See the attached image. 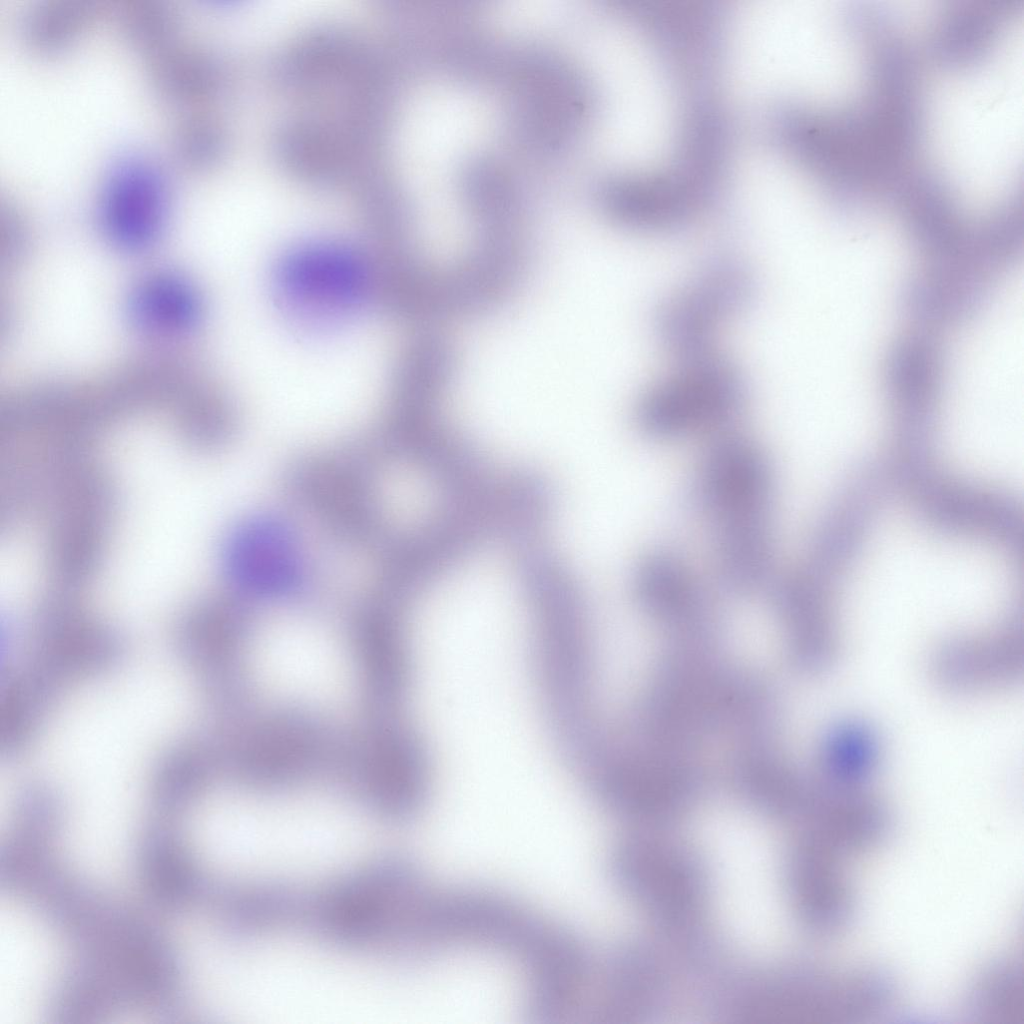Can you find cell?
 I'll return each mask as SVG.
<instances>
[{
    "label": "cell",
    "mask_w": 1024,
    "mask_h": 1024,
    "mask_svg": "<svg viewBox=\"0 0 1024 1024\" xmlns=\"http://www.w3.org/2000/svg\"><path fill=\"white\" fill-rule=\"evenodd\" d=\"M277 292L286 313L309 331L344 323L363 300L366 275L359 258L334 243L302 246L278 268Z\"/></svg>",
    "instance_id": "cell-8"
},
{
    "label": "cell",
    "mask_w": 1024,
    "mask_h": 1024,
    "mask_svg": "<svg viewBox=\"0 0 1024 1024\" xmlns=\"http://www.w3.org/2000/svg\"><path fill=\"white\" fill-rule=\"evenodd\" d=\"M695 488L721 580L740 591L764 584L775 553V478L762 449L744 437L720 436L702 460Z\"/></svg>",
    "instance_id": "cell-2"
},
{
    "label": "cell",
    "mask_w": 1024,
    "mask_h": 1024,
    "mask_svg": "<svg viewBox=\"0 0 1024 1024\" xmlns=\"http://www.w3.org/2000/svg\"><path fill=\"white\" fill-rule=\"evenodd\" d=\"M678 369L639 398L635 421L653 440H676L727 425L742 408L746 386L741 374L716 353L679 362Z\"/></svg>",
    "instance_id": "cell-5"
},
{
    "label": "cell",
    "mask_w": 1024,
    "mask_h": 1024,
    "mask_svg": "<svg viewBox=\"0 0 1024 1024\" xmlns=\"http://www.w3.org/2000/svg\"><path fill=\"white\" fill-rule=\"evenodd\" d=\"M592 655L583 605L554 602L531 612L534 684L547 731L566 763L602 736L593 707Z\"/></svg>",
    "instance_id": "cell-3"
},
{
    "label": "cell",
    "mask_w": 1024,
    "mask_h": 1024,
    "mask_svg": "<svg viewBox=\"0 0 1024 1024\" xmlns=\"http://www.w3.org/2000/svg\"><path fill=\"white\" fill-rule=\"evenodd\" d=\"M127 315L142 333L177 337L187 335L199 324L202 301L194 284L184 275L154 272L131 290Z\"/></svg>",
    "instance_id": "cell-14"
},
{
    "label": "cell",
    "mask_w": 1024,
    "mask_h": 1024,
    "mask_svg": "<svg viewBox=\"0 0 1024 1024\" xmlns=\"http://www.w3.org/2000/svg\"><path fill=\"white\" fill-rule=\"evenodd\" d=\"M188 677L161 658L139 659L81 685L40 734L43 772L63 799L144 788L147 768L187 724Z\"/></svg>",
    "instance_id": "cell-1"
},
{
    "label": "cell",
    "mask_w": 1024,
    "mask_h": 1024,
    "mask_svg": "<svg viewBox=\"0 0 1024 1024\" xmlns=\"http://www.w3.org/2000/svg\"><path fill=\"white\" fill-rule=\"evenodd\" d=\"M167 190L157 169L124 159L109 173L100 204L102 227L123 251L143 252L161 236L167 220Z\"/></svg>",
    "instance_id": "cell-11"
},
{
    "label": "cell",
    "mask_w": 1024,
    "mask_h": 1024,
    "mask_svg": "<svg viewBox=\"0 0 1024 1024\" xmlns=\"http://www.w3.org/2000/svg\"><path fill=\"white\" fill-rule=\"evenodd\" d=\"M433 953L459 948L501 952L525 962L543 941L550 923L497 891L436 889L428 910Z\"/></svg>",
    "instance_id": "cell-6"
},
{
    "label": "cell",
    "mask_w": 1024,
    "mask_h": 1024,
    "mask_svg": "<svg viewBox=\"0 0 1024 1024\" xmlns=\"http://www.w3.org/2000/svg\"><path fill=\"white\" fill-rule=\"evenodd\" d=\"M426 883L413 861L387 856L310 899L306 922L334 945L397 955Z\"/></svg>",
    "instance_id": "cell-4"
},
{
    "label": "cell",
    "mask_w": 1024,
    "mask_h": 1024,
    "mask_svg": "<svg viewBox=\"0 0 1024 1024\" xmlns=\"http://www.w3.org/2000/svg\"><path fill=\"white\" fill-rule=\"evenodd\" d=\"M612 867L624 889L657 911L682 913L696 901L694 874L685 861L665 850L628 843L617 848Z\"/></svg>",
    "instance_id": "cell-13"
},
{
    "label": "cell",
    "mask_w": 1024,
    "mask_h": 1024,
    "mask_svg": "<svg viewBox=\"0 0 1024 1024\" xmlns=\"http://www.w3.org/2000/svg\"><path fill=\"white\" fill-rule=\"evenodd\" d=\"M753 292V278L739 260L716 257L658 307V338L679 362L715 354L716 333L747 306Z\"/></svg>",
    "instance_id": "cell-7"
},
{
    "label": "cell",
    "mask_w": 1024,
    "mask_h": 1024,
    "mask_svg": "<svg viewBox=\"0 0 1024 1024\" xmlns=\"http://www.w3.org/2000/svg\"><path fill=\"white\" fill-rule=\"evenodd\" d=\"M880 756L876 732L859 719L839 721L828 731L822 747L825 780L839 787L865 789Z\"/></svg>",
    "instance_id": "cell-15"
},
{
    "label": "cell",
    "mask_w": 1024,
    "mask_h": 1024,
    "mask_svg": "<svg viewBox=\"0 0 1024 1024\" xmlns=\"http://www.w3.org/2000/svg\"><path fill=\"white\" fill-rule=\"evenodd\" d=\"M966 1013L976 1022L1023 1024L1024 978L1022 966L1011 959L986 965L969 986Z\"/></svg>",
    "instance_id": "cell-16"
},
{
    "label": "cell",
    "mask_w": 1024,
    "mask_h": 1024,
    "mask_svg": "<svg viewBox=\"0 0 1024 1024\" xmlns=\"http://www.w3.org/2000/svg\"><path fill=\"white\" fill-rule=\"evenodd\" d=\"M932 677L944 691L969 695L1014 684L1022 673V637L1014 621L943 640L930 659Z\"/></svg>",
    "instance_id": "cell-10"
},
{
    "label": "cell",
    "mask_w": 1024,
    "mask_h": 1024,
    "mask_svg": "<svg viewBox=\"0 0 1024 1024\" xmlns=\"http://www.w3.org/2000/svg\"><path fill=\"white\" fill-rule=\"evenodd\" d=\"M844 856L807 833L791 857L789 880L797 911L805 925L822 936L841 934L854 918L855 894Z\"/></svg>",
    "instance_id": "cell-12"
},
{
    "label": "cell",
    "mask_w": 1024,
    "mask_h": 1024,
    "mask_svg": "<svg viewBox=\"0 0 1024 1024\" xmlns=\"http://www.w3.org/2000/svg\"><path fill=\"white\" fill-rule=\"evenodd\" d=\"M61 951L46 923L8 900L0 920V1017L9 1024L41 1013L57 982Z\"/></svg>",
    "instance_id": "cell-9"
}]
</instances>
